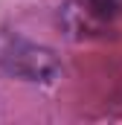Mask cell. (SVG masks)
I'll use <instances>...</instances> for the list:
<instances>
[{
	"instance_id": "1",
	"label": "cell",
	"mask_w": 122,
	"mask_h": 125,
	"mask_svg": "<svg viewBox=\"0 0 122 125\" xmlns=\"http://www.w3.org/2000/svg\"><path fill=\"white\" fill-rule=\"evenodd\" d=\"M96 12H102V15H111V12H119L122 9V0H87Z\"/></svg>"
}]
</instances>
